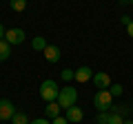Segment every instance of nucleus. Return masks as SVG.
<instances>
[{
    "mask_svg": "<svg viewBox=\"0 0 133 124\" xmlns=\"http://www.w3.org/2000/svg\"><path fill=\"white\" fill-rule=\"evenodd\" d=\"M93 106L100 111V113H104V111H111V106H113V95H111V91L100 89L98 93L93 95Z\"/></svg>",
    "mask_w": 133,
    "mask_h": 124,
    "instance_id": "nucleus-1",
    "label": "nucleus"
},
{
    "mask_svg": "<svg viewBox=\"0 0 133 124\" xmlns=\"http://www.w3.org/2000/svg\"><path fill=\"white\" fill-rule=\"evenodd\" d=\"M76 102H78V89L76 86H64V89H60V93H58V104L62 109L76 106Z\"/></svg>",
    "mask_w": 133,
    "mask_h": 124,
    "instance_id": "nucleus-2",
    "label": "nucleus"
},
{
    "mask_svg": "<svg viewBox=\"0 0 133 124\" xmlns=\"http://www.w3.org/2000/svg\"><path fill=\"white\" fill-rule=\"evenodd\" d=\"M58 93H60V89H58V84L53 80H44L42 84H40V98H42L44 102H58Z\"/></svg>",
    "mask_w": 133,
    "mask_h": 124,
    "instance_id": "nucleus-3",
    "label": "nucleus"
},
{
    "mask_svg": "<svg viewBox=\"0 0 133 124\" xmlns=\"http://www.w3.org/2000/svg\"><path fill=\"white\" fill-rule=\"evenodd\" d=\"M14 115H16L14 102L2 98V100H0V120H2V122H7V120H9V122H11V118H14Z\"/></svg>",
    "mask_w": 133,
    "mask_h": 124,
    "instance_id": "nucleus-4",
    "label": "nucleus"
},
{
    "mask_svg": "<svg viewBox=\"0 0 133 124\" xmlns=\"http://www.w3.org/2000/svg\"><path fill=\"white\" fill-rule=\"evenodd\" d=\"M5 40L11 44V47H14V44H22V42H24V31L14 27V29H9V31L5 33Z\"/></svg>",
    "mask_w": 133,
    "mask_h": 124,
    "instance_id": "nucleus-5",
    "label": "nucleus"
},
{
    "mask_svg": "<svg viewBox=\"0 0 133 124\" xmlns=\"http://www.w3.org/2000/svg\"><path fill=\"white\" fill-rule=\"evenodd\" d=\"M64 111H66L64 118L69 120V124H78V122L84 120V111H82L80 106H69V109H64Z\"/></svg>",
    "mask_w": 133,
    "mask_h": 124,
    "instance_id": "nucleus-6",
    "label": "nucleus"
},
{
    "mask_svg": "<svg viewBox=\"0 0 133 124\" xmlns=\"http://www.w3.org/2000/svg\"><path fill=\"white\" fill-rule=\"evenodd\" d=\"M93 84L98 86V89H109V86H111V78H109V73H104V71L93 73Z\"/></svg>",
    "mask_w": 133,
    "mask_h": 124,
    "instance_id": "nucleus-7",
    "label": "nucleus"
},
{
    "mask_svg": "<svg viewBox=\"0 0 133 124\" xmlns=\"http://www.w3.org/2000/svg\"><path fill=\"white\" fill-rule=\"evenodd\" d=\"M91 78H93V69H91V67H80V69H76V82L84 84V82H89Z\"/></svg>",
    "mask_w": 133,
    "mask_h": 124,
    "instance_id": "nucleus-8",
    "label": "nucleus"
},
{
    "mask_svg": "<svg viewBox=\"0 0 133 124\" xmlns=\"http://www.w3.org/2000/svg\"><path fill=\"white\" fill-rule=\"evenodd\" d=\"M42 53H44V60H47V62H58V60H60V58H62L60 49H58L56 44H49V47L44 49Z\"/></svg>",
    "mask_w": 133,
    "mask_h": 124,
    "instance_id": "nucleus-9",
    "label": "nucleus"
},
{
    "mask_svg": "<svg viewBox=\"0 0 133 124\" xmlns=\"http://www.w3.org/2000/svg\"><path fill=\"white\" fill-rule=\"evenodd\" d=\"M60 109H62V106L58 104V102H49V104L44 106V115H47V120H56V118H60Z\"/></svg>",
    "mask_w": 133,
    "mask_h": 124,
    "instance_id": "nucleus-10",
    "label": "nucleus"
},
{
    "mask_svg": "<svg viewBox=\"0 0 133 124\" xmlns=\"http://www.w3.org/2000/svg\"><path fill=\"white\" fill-rule=\"evenodd\" d=\"M9 56H11V44L7 40H0V62L9 60Z\"/></svg>",
    "mask_w": 133,
    "mask_h": 124,
    "instance_id": "nucleus-11",
    "label": "nucleus"
},
{
    "mask_svg": "<svg viewBox=\"0 0 133 124\" xmlns=\"http://www.w3.org/2000/svg\"><path fill=\"white\" fill-rule=\"evenodd\" d=\"M31 47L36 49V51H44V49L49 47V42H47V40L42 38V36H36V38L31 40Z\"/></svg>",
    "mask_w": 133,
    "mask_h": 124,
    "instance_id": "nucleus-12",
    "label": "nucleus"
},
{
    "mask_svg": "<svg viewBox=\"0 0 133 124\" xmlns=\"http://www.w3.org/2000/svg\"><path fill=\"white\" fill-rule=\"evenodd\" d=\"M129 109H131V106H127V104H113L111 106V113H118V115H122V118H127Z\"/></svg>",
    "mask_w": 133,
    "mask_h": 124,
    "instance_id": "nucleus-13",
    "label": "nucleus"
},
{
    "mask_svg": "<svg viewBox=\"0 0 133 124\" xmlns=\"http://www.w3.org/2000/svg\"><path fill=\"white\" fill-rule=\"evenodd\" d=\"M11 124H31L27 118V113H20V111H16V115L11 118Z\"/></svg>",
    "mask_w": 133,
    "mask_h": 124,
    "instance_id": "nucleus-14",
    "label": "nucleus"
},
{
    "mask_svg": "<svg viewBox=\"0 0 133 124\" xmlns=\"http://www.w3.org/2000/svg\"><path fill=\"white\" fill-rule=\"evenodd\" d=\"M9 7H11L14 11H18V13H20V11L27 9V0H9Z\"/></svg>",
    "mask_w": 133,
    "mask_h": 124,
    "instance_id": "nucleus-15",
    "label": "nucleus"
},
{
    "mask_svg": "<svg viewBox=\"0 0 133 124\" xmlns=\"http://www.w3.org/2000/svg\"><path fill=\"white\" fill-rule=\"evenodd\" d=\"M60 78L64 82H71V80H76V71H73V69H64V71L60 73Z\"/></svg>",
    "mask_w": 133,
    "mask_h": 124,
    "instance_id": "nucleus-16",
    "label": "nucleus"
},
{
    "mask_svg": "<svg viewBox=\"0 0 133 124\" xmlns=\"http://www.w3.org/2000/svg\"><path fill=\"white\" fill-rule=\"evenodd\" d=\"M127 118H122V115H118V113H111L109 111V124H122Z\"/></svg>",
    "mask_w": 133,
    "mask_h": 124,
    "instance_id": "nucleus-17",
    "label": "nucleus"
},
{
    "mask_svg": "<svg viewBox=\"0 0 133 124\" xmlns=\"http://www.w3.org/2000/svg\"><path fill=\"white\" fill-rule=\"evenodd\" d=\"M95 124H109V111H104V113H98Z\"/></svg>",
    "mask_w": 133,
    "mask_h": 124,
    "instance_id": "nucleus-18",
    "label": "nucleus"
},
{
    "mask_svg": "<svg viewBox=\"0 0 133 124\" xmlns=\"http://www.w3.org/2000/svg\"><path fill=\"white\" fill-rule=\"evenodd\" d=\"M109 91H111V95H113V98L122 95V84H111V86H109Z\"/></svg>",
    "mask_w": 133,
    "mask_h": 124,
    "instance_id": "nucleus-19",
    "label": "nucleus"
},
{
    "mask_svg": "<svg viewBox=\"0 0 133 124\" xmlns=\"http://www.w3.org/2000/svg\"><path fill=\"white\" fill-rule=\"evenodd\" d=\"M51 124H69V120H66V118H62V115H60V118L51 120Z\"/></svg>",
    "mask_w": 133,
    "mask_h": 124,
    "instance_id": "nucleus-20",
    "label": "nucleus"
},
{
    "mask_svg": "<svg viewBox=\"0 0 133 124\" xmlns=\"http://www.w3.org/2000/svg\"><path fill=\"white\" fill-rule=\"evenodd\" d=\"M31 124H51V122H49L47 118H38V120H33Z\"/></svg>",
    "mask_w": 133,
    "mask_h": 124,
    "instance_id": "nucleus-21",
    "label": "nucleus"
},
{
    "mask_svg": "<svg viewBox=\"0 0 133 124\" xmlns=\"http://www.w3.org/2000/svg\"><path fill=\"white\" fill-rule=\"evenodd\" d=\"M127 33H129V36H131V38H133V20H131V22L127 24Z\"/></svg>",
    "mask_w": 133,
    "mask_h": 124,
    "instance_id": "nucleus-22",
    "label": "nucleus"
},
{
    "mask_svg": "<svg viewBox=\"0 0 133 124\" xmlns=\"http://www.w3.org/2000/svg\"><path fill=\"white\" fill-rule=\"evenodd\" d=\"M5 33H7V31L2 29V24H0V40H5Z\"/></svg>",
    "mask_w": 133,
    "mask_h": 124,
    "instance_id": "nucleus-23",
    "label": "nucleus"
},
{
    "mask_svg": "<svg viewBox=\"0 0 133 124\" xmlns=\"http://www.w3.org/2000/svg\"><path fill=\"white\" fill-rule=\"evenodd\" d=\"M120 5H129V2H131V0H118Z\"/></svg>",
    "mask_w": 133,
    "mask_h": 124,
    "instance_id": "nucleus-24",
    "label": "nucleus"
},
{
    "mask_svg": "<svg viewBox=\"0 0 133 124\" xmlns=\"http://www.w3.org/2000/svg\"><path fill=\"white\" fill-rule=\"evenodd\" d=\"M122 124H133V120H129V118H127V120H124Z\"/></svg>",
    "mask_w": 133,
    "mask_h": 124,
    "instance_id": "nucleus-25",
    "label": "nucleus"
},
{
    "mask_svg": "<svg viewBox=\"0 0 133 124\" xmlns=\"http://www.w3.org/2000/svg\"><path fill=\"white\" fill-rule=\"evenodd\" d=\"M131 113H133V104H131Z\"/></svg>",
    "mask_w": 133,
    "mask_h": 124,
    "instance_id": "nucleus-26",
    "label": "nucleus"
},
{
    "mask_svg": "<svg viewBox=\"0 0 133 124\" xmlns=\"http://www.w3.org/2000/svg\"><path fill=\"white\" fill-rule=\"evenodd\" d=\"M131 2H133V0H131Z\"/></svg>",
    "mask_w": 133,
    "mask_h": 124,
    "instance_id": "nucleus-27",
    "label": "nucleus"
}]
</instances>
